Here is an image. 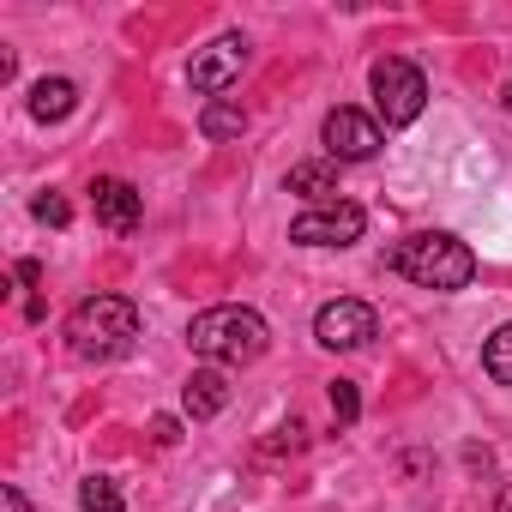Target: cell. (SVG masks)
I'll return each mask as SVG.
<instances>
[{"label": "cell", "mask_w": 512, "mask_h": 512, "mask_svg": "<svg viewBox=\"0 0 512 512\" xmlns=\"http://www.w3.org/2000/svg\"><path fill=\"white\" fill-rule=\"evenodd\" d=\"M374 332H380L374 308H368V302H350V296H338V302H326V308L314 314V338H320L326 350H362Z\"/></svg>", "instance_id": "8"}, {"label": "cell", "mask_w": 512, "mask_h": 512, "mask_svg": "<svg viewBox=\"0 0 512 512\" xmlns=\"http://www.w3.org/2000/svg\"><path fill=\"white\" fill-rule=\"evenodd\" d=\"M91 211H97V223H103V229H115V235H133V229H139V211H145V199H139V187H133V181H115V175H103V181L91 187Z\"/></svg>", "instance_id": "9"}, {"label": "cell", "mask_w": 512, "mask_h": 512, "mask_svg": "<svg viewBox=\"0 0 512 512\" xmlns=\"http://www.w3.org/2000/svg\"><path fill=\"white\" fill-rule=\"evenodd\" d=\"M187 344H193V356H205L211 368H247V362H260L266 356V344H272V326L253 314V308H235V302H223V308H205V314H193V326H187Z\"/></svg>", "instance_id": "1"}, {"label": "cell", "mask_w": 512, "mask_h": 512, "mask_svg": "<svg viewBox=\"0 0 512 512\" xmlns=\"http://www.w3.org/2000/svg\"><path fill=\"white\" fill-rule=\"evenodd\" d=\"M247 37L241 31H223L217 43H205L199 55H193V67H187V85L199 91V97H211L217 103V91H229L235 79H241V67H247Z\"/></svg>", "instance_id": "6"}, {"label": "cell", "mask_w": 512, "mask_h": 512, "mask_svg": "<svg viewBox=\"0 0 512 512\" xmlns=\"http://www.w3.org/2000/svg\"><path fill=\"white\" fill-rule=\"evenodd\" d=\"M139 338V308L127 296H85L67 314V344L79 362H115Z\"/></svg>", "instance_id": "3"}, {"label": "cell", "mask_w": 512, "mask_h": 512, "mask_svg": "<svg viewBox=\"0 0 512 512\" xmlns=\"http://www.w3.org/2000/svg\"><path fill=\"white\" fill-rule=\"evenodd\" d=\"M73 109H79V85H73V79H37V85H31V115H37L43 127L67 121Z\"/></svg>", "instance_id": "12"}, {"label": "cell", "mask_w": 512, "mask_h": 512, "mask_svg": "<svg viewBox=\"0 0 512 512\" xmlns=\"http://www.w3.org/2000/svg\"><path fill=\"white\" fill-rule=\"evenodd\" d=\"M500 97H506V109H512V85H506V91H500Z\"/></svg>", "instance_id": "22"}, {"label": "cell", "mask_w": 512, "mask_h": 512, "mask_svg": "<svg viewBox=\"0 0 512 512\" xmlns=\"http://www.w3.org/2000/svg\"><path fill=\"white\" fill-rule=\"evenodd\" d=\"M151 434H157V446H175V440H181V422H175V416H157Z\"/></svg>", "instance_id": "19"}, {"label": "cell", "mask_w": 512, "mask_h": 512, "mask_svg": "<svg viewBox=\"0 0 512 512\" xmlns=\"http://www.w3.org/2000/svg\"><path fill=\"white\" fill-rule=\"evenodd\" d=\"M199 133H205V139H241V133H247V109L217 97V103L199 109Z\"/></svg>", "instance_id": "13"}, {"label": "cell", "mask_w": 512, "mask_h": 512, "mask_svg": "<svg viewBox=\"0 0 512 512\" xmlns=\"http://www.w3.org/2000/svg\"><path fill=\"white\" fill-rule=\"evenodd\" d=\"M302 440H308V428L290 422V428H272V440H266L260 452H266V458H278V452H302Z\"/></svg>", "instance_id": "18"}, {"label": "cell", "mask_w": 512, "mask_h": 512, "mask_svg": "<svg viewBox=\"0 0 512 512\" xmlns=\"http://www.w3.org/2000/svg\"><path fill=\"white\" fill-rule=\"evenodd\" d=\"M332 416H338V428H356V416H362L356 380H332Z\"/></svg>", "instance_id": "16"}, {"label": "cell", "mask_w": 512, "mask_h": 512, "mask_svg": "<svg viewBox=\"0 0 512 512\" xmlns=\"http://www.w3.org/2000/svg\"><path fill=\"white\" fill-rule=\"evenodd\" d=\"M320 139H326V157H332V163H368V157L386 145V139H380V121L362 115V109H350V103L326 115Z\"/></svg>", "instance_id": "7"}, {"label": "cell", "mask_w": 512, "mask_h": 512, "mask_svg": "<svg viewBox=\"0 0 512 512\" xmlns=\"http://www.w3.org/2000/svg\"><path fill=\"white\" fill-rule=\"evenodd\" d=\"M368 85H374V109H380V121H386V127H410V121L428 109V79H422V67H416V61H404V55L374 61Z\"/></svg>", "instance_id": "4"}, {"label": "cell", "mask_w": 512, "mask_h": 512, "mask_svg": "<svg viewBox=\"0 0 512 512\" xmlns=\"http://www.w3.org/2000/svg\"><path fill=\"white\" fill-rule=\"evenodd\" d=\"M284 187H290V193H302V199H314V205H338V163H332V157L290 163Z\"/></svg>", "instance_id": "11"}, {"label": "cell", "mask_w": 512, "mask_h": 512, "mask_svg": "<svg viewBox=\"0 0 512 512\" xmlns=\"http://www.w3.org/2000/svg\"><path fill=\"white\" fill-rule=\"evenodd\" d=\"M386 266H392L398 278H410V284L446 296V290H464V284L476 278V253H470L458 235L428 229V235H404V241L386 253Z\"/></svg>", "instance_id": "2"}, {"label": "cell", "mask_w": 512, "mask_h": 512, "mask_svg": "<svg viewBox=\"0 0 512 512\" xmlns=\"http://www.w3.org/2000/svg\"><path fill=\"white\" fill-rule=\"evenodd\" d=\"M223 404H229V374L223 368H193L187 386H181L187 422H211V416H223Z\"/></svg>", "instance_id": "10"}, {"label": "cell", "mask_w": 512, "mask_h": 512, "mask_svg": "<svg viewBox=\"0 0 512 512\" xmlns=\"http://www.w3.org/2000/svg\"><path fill=\"white\" fill-rule=\"evenodd\" d=\"M79 506H85V512H121L127 500H121V488H115L109 476H85V482H79Z\"/></svg>", "instance_id": "15"}, {"label": "cell", "mask_w": 512, "mask_h": 512, "mask_svg": "<svg viewBox=\"0 0 512 512\" xmlns=\"http://www.w3.org/2000/svg\"><path fill=\"white\" fill-rule=\"evenodd\" d=\"M0 506H7V512H31V500H25V488H13V482H7V488H0Z\"/></svg>", "instance_id": "20"}, {"label": "cell", "mask_w": 512, "mask_h": 512, "mask_svg": "<svg viewBox=\"0 0 512 512\" xmlns=\"http://www.w3.org/2000/svg\"><path fill=\"white\" fill-rule=\"evenodd\" d=\"M31 211H37V223H49V229H67V223H73V205H67L61 193H43Z\"/></svg>", "instance_id": "17"}, {"label": "cell", "mask_w": 512, "mask_h": 512, "mask_svg": "<svg viewBox=\"0 0 512 512\" xmlns=\"http://www.w3.org/2000/svg\"><path fill=\"white\" fill-rule=\"evenodd\" d=\"M482 374H488L494 386H512V320L482 344Z\"/></svg>", "instance_id": "14"}, {"label": "cell", "mask_w": 512, "mask_h": 512, "mask_svg": "<svg viewBox=\"0 0 512 512\" xmlns=\"http://www.w3.org/2000/svg\"><path fill=\"white\" fill-rule=\"evenodd\" d=\"M362 229H368L362 205L338 199V205H308V211L290 223V241H296V247H350V241H362Z\"/></svg>", "instance_id": "5"}, {"label": "cell", "mask_w": 512, "mask_h": 512, "mask_svg": "<svg viewBox=\"0 0 512 512\" xmlns=\"http://www.w3.org/2000/svg\"><path fill=\"white\" fill-rule=\"evenodd\" d=\"M19 284L37 290V284H43V266H37V260H19Z\"/></svg>", "instance_id": "21"}]
</instances>
